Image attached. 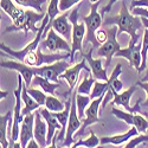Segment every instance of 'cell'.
I'll return each mask as SVG.
<instances>
[{
  "instance_id": "6da1fadb",
  "label": "cell",
  "mask_w": 148,
  "mask_h": 148,
  "mask_svg": "<svg viewBox=\"0 0 148 148\" xmlns=\"http://www.w3.org/2000/svg\"><path fill=\"white\" fill-rule=\"evenodd\" d=\"M102 25H116L117 26V34L121 33H128L130 36V39L136 42L139 40L138 31L142 26L141 18H138V16H134L132 12L128 11V7L125 1L121 3V10L119 14L115 17L106 18Z\"/></svg>"
},
{
  "instance_id": "7a4b0ae2",
  "label": "cell",
  "mask_w": 148,
  "mask_h": 148,
  "mask_svg": "<svg viewBox=\"0 0 148 148\" xmlns=\"http://www.w3.org/2000/svg\"><path fill=\"white\" fill-rule=\"evenodd\" d=\"M78 13L79 6L75 7L69 16V20L72 23V38H71V51H70V63L75 62V53L82 51V44L87 34V26L85 23L78 24Z\"/></svg>"
},
{
  "instance_id": "3957f363",
  "label": "cell",
  "mask_w": 148,
  "mask_h": 148,
  "mask_svg": "<svg viewBox=\"0 0 148 148\" xmlns=\"http://www.w3.org/2000/svg\"><path fill=\"white\" fill-rule=\"evenodd\" d=\"M50 23V17H49L47 14L45 16V18L42 20V25L39 27V31L37 32L36 37H34V39L27 44L25 47L23 49V50H19V51H16V50H12V49H10L8 46H6L4 43H1V45H0V49H1V53H5V55H8L10 57L12 58H16L17 60H23V58L25 57L27 53L30 52H33L36 50H38V47H39V44L42 42V38H43V36L45 33V29L47 26V24Z\"/></svg>"
},
{
  "instance_id": "277c9868",
  "label": "cell",
  "mask_w": 148,
  "mask_h": 148,
  "mask_svg": "<svg viewBox=\"0 0 148 148\" xmlns=\"http://www.w3.org/2000/svg\"><path fill=\"white\" fill-rule=\"evenodd\" d=\"M98 3L90 4V13L87 17H83V21L87 26V34H85V42H90L94 47H100L102 44L96 38V31L102 26V14L97 11Z\"/></svg>"
},
{
  "instance_id": "5b68a950",
  "label": "cell",
  "mask_w": 148,
  "mask_h": 148,
  "mask_svg": "<svg viewBox=\"0 0 148 148\" xmlns=\"http://www.w3.org/2000/svg\"><path fill=\"white\" fill-rule=\"evenodd\" d=\"M45 18V14L43 12H34V11H31V10H27L24 12V14L17 20L13 23V25L7 27L5 30L4 33H7V32H13V31H24L25 33L27 32H38L39 29L36 27V23H38L39 20H43Z\"/></svg>"
},
{
  "instance_id": "8992f818",
  "label": "cell",
  "mask_w": 148,
  "mask_h": 148,
  "mask_svg": "<svg viewBox=\"0 0 148 148\" xmlns=\"http://www.w3.org/2000/svg\"><path fill=\"white\" fill-rule=\"evenodd\" d=\"M23 84L24 79L21 75H18V88L14 90L16 96V106L13 110V120H12V129H11V143H14L19 140V134H20V126L24 120V116L21 114V91H23ZM12 146V145H11ZM10 146V147H11Z\"/></svg>"
},
{
  "instance_id": "52a82bcc",
  "label": "cell",
  "mask_w": 148,
  "mask_h": 148,
  "mask_svg": "<svg viewBox=\"0 0 148 148\" xmlns=\"http://www.w3.org/2000/svg\"><path fill=\"white\" fill-rule=\"evenodd\" d=\"M107 40L97 49V56L98 57H104L106 58V69L110 65L113 56L120 50V44L117 42V29L116 25L107 29Z\"/></svg>"
},
{
  "instance_id": "ba28073f",
  "label": "cell",
  "mask_w": 148,
  "mask_h": 148,
  "mask_svg": "<svg viewBox=\"0 0 148 148\" xmlns=\"http://www.w3.org/2000/svg\"><path fill=\"white\" fill-rule=\"evenodd\" d=\"M39 49L44 52H58V51H71V45L66 42V39L62 38L52 27L47 31L46 38L40 42Z\"/></svg>"
},
{
  "instance_id": "9c48e42d",
  "label": "cell",
  "mask_w": 148,
  "mask_h": 148,
  "mask_svg": "<svg viewBox=\"0 0 148 148\" xmlns=\"http://www.w3.org/2000/svg\"><path fill=\"white\" fill-rule=\"evenodd\" d=\"M69 65H70V62L68 63L64 59H60V60H57L51 64H46V65H42V66H33V70H34V75H40L51 82L60 83L58 79L62 73L68 68H70Z\"/></svg>"
},
{
  "instance_id": "30bf717a",
  "label": "cell",
  "mask_w": 148,
  "mask_h": 148,
  "mask_svg": "<svg viewBox=\"0 0 148 148\" xmlns=\"http://www.w3.org/2000/svg\"><path fill=\"white\" fill-rule=\"evenodd\" d=\"M81 117L78 116L77 112V104H76V94H73L71 98V109H70V116L66 126V133H65V139L62 147H71L73 143V134H75L81 127L82 122Z\"/></svg>"
},
{
  "instance_id": "8fae6325",
  "label": "cell",
  "mask_w": 148,
  "mask_h": 148,
  "mask_svg": "<svg viewBox=\"0 0 148 148\" xmlns=\"http://www.w3.org/2000/svg\"><path fill=\"white\" fill-rule=\"evenodd\" d=\"M112 114L115 117H117L119 120L126 122L127 125L136 127V129L140 133H145L148 130V121L136 113H130V112H127V110L123 112V110H120L117 108H113Z\"/></svg>"
},
{
  "instance_id": "7c38bea8",
  "label": "cell",
  "mask_w": 148,
  "mask_h": 148,
  "mask_svg": "<svg viewBox=\"0 0 148 148\" xmlns=\"http://www.w3.org/2000/svg\"><path fill=\"white\" fill-rule=\"evenodd\" d=\"M141 47H142V43H138L130 39L129 42V46L126 49H120V50L115 53L116 57H123L128 60V63L130 66L139 69L142 62V56H141Z\"/></svg>"
},
{
  "instance_id": "4fadbf2b",
  "label": "cell",
  "mask_w": 148,
  "mask_h": 148,
  "mask_svg": "<svg viewBox=\"0 0 148 148\" xmlns=\"http://www.w3.org/2000/svg\"><path fill=\"white\" fill-rule=\"evenodd\" d=\"M103 96H100L98 98H95V100H92L91 103L89 104V107L85 109V116L83 119L82 127L77 130V136H82V135L84 134V130L87 129L89 126L94 125V123L100 122L98 113H100V110H101V103L103 101Z\"/></svg>"
},
{
  "instance_id": "5bb4252c",
  "label": "cell",
  "mask_w": 148,
  "mask_h": 148,
  "mask_svg": "<svg viewBox=\"0 0 148 148\" xmlns=\"http://www.w3.org/2000/svg\"><path fill=\"white\" fill-rule=\"evenodd\" d=\"M1 68H6V69H10V70H14L17 71L18 73H20L23 79H24V83L27 88L31 87V83H32V79L34 77V70H33V66H30L23 62H16V60H3L1 64H0Z\"/></svg>"
},
{
  "instance_id": "9a60e30c",
  "label": "cell",
  "mask_w": 148,
  "mask_h": 148,
  "mask_svg": "<svg viewBox=\"0 0 148 148\" xmlns=\"http://www.w3.org/2000/svg\"><path fill=\"white\" fill-rule=\"evenodd\" d=\"M138 87H139L138 84H134V85H132L130 88L126 89L125 91H121L120 94L115 95L114 98H113V101H112L113 104H115V106H121V107L125 108L127 112H130V113H138V112H140V107H139L140 101H139L136 104H135L134 107H132V106L129 104L130 98H132L133 94L138 90Z\"/></svg>"
},
{
  "instance_id": "2e32d148",
  "label": "cell",
  "mask_w": 148,
  "mask_h": 148,
  "mask_svg": "<svg viewBox=\"0 0 148 148\" xmlns=\"http://www.w3.org/2000/svg\"><path fill=\"white\" fill-rule=\"evenodd\" d=\"M82 70H84V71H91V70H90V66L87 65V59H85V58H83V59L79 62V63H77L76 65H73L72 68H68V69L60 75L59 78L65 79V81L68 82V84H69V88H70V89H69V94H71L72 89L75 88V85H76V83H77V81H78L79 72H81Z\"/></svg>"
},
{
  "instance_id": "e0dca14e",
  "label": "cell",
  "mask_w": 148,
  "mask_h": 148,
  "mask_svg": "<svg viewBox=\"0 0 148 148\" xmlns=\"http://www.w3.org/2000/svg\"><path fill=\"white\" fill-rule=\"evenodd\" d=\"M32 138H34V114L31 113L24 116L20 126L19 142L21 143V147H26Z\"/></svg>"
},
{
  "instance_id": "ac0fdd59",
  "label": "cell",
  "mask_w": 148,
  "mask_h": 148,
  "mask_svg": "<svg viewBox=\"0 0 148 148\" xmlns=\"http://www.w3.org/2000/svg\"><path fill=\"white\" fill-rule=\"evenodd\" d=\"M51 23V27L66 40L72 38V23L68 19V13L56 17Z\"/></svg>"
},
{
  "instance_id": "d6986e66",
  "label": "cell",
  "mask_w": 148,
  "mask_h": 148,
  "mask_svg": "<svg viewBox=\"0 0 148 148\" xmlns=\"http://www.w3.org/2000/svg\"><path fill=\"white\" fill-rule=\"evenodd\" d=\"M94 46L88 51L87 55H84V58L87 59L88 64L90 66V70H91V73L92 76L95 77V79H98V81H108L109 77L107 75V70L103 68L102 65V59H95L92 58V52H94Z\"/></svg>"
},
{
  "instance_id": "ffe728a7",
  "label": "cell",
  "mask_w": 148,
  "mask_h": 148,
  "mask_svg": "<svg viewBox=\"0 0 148 148\" xmlns=\"http://www.w3.org/2000/svg\"><path fill=\"white\" fill-rule=\"evenodd\" d=\"M47 123L42 116L39 110H36L34 113V139L38 141L40 147L47 146Z\"/></svg>"
},
{
  "instance_id": "44dd1931",
  "label": "cell",
  "mask_w": 148,
  "mask_h": 148,
  "mask_svg": "<svg viewBox=\"0 0 148 148\" xmlns=\"http://www.w3.org/2000/svg\"><path fill=\"white\" fill-rule=\"evenodd\" d=\"M39 112H40L42 116L44 117V120L47 123V138H46V141H47V145H51L52 141H53V138L56 136L55 135L56 130H60L62 129V125L57 120V117L55 116V114L52 112H50L47 108H44V109L39 110Z\"/></svg>"
},
{
  "instance_id": "7402d4cb",
  "label": "cell",
  "mask_w": 148,
  "mask_h": 148,
  "mask_svg": "<svg viewBox=\"0 0 148 148\" xmlns=\"http://www.w3.org/2000/svg\"><path fill=\"white\" fill-rule=\"evenodd\" d=\"M139 133V130L136 129V127H132L127 133L125 134H120V135H113V136H102L101 138V146H104V145H115V146H120V145H123L126 143L127 141H129L132 138L136 136Z\"/></svg>"
},
{
  "instance_id": "603a6c76",
  "label": "cell",
  "mask_w": 148,
  "mask_h": 148,
  "mask_svg": "<svg viewBox=\"0 0 148 148\" xmlns=\"http://www.w3.org/2000/svg\"><path fill=\"white\" fill-rule=\"evenodd\" d=\"M21 100L24 102V108L21 110L23 116H25L27 114H31L32 112H36L39 107H42L38 102H37L34 98L29 94L27 91V87L25 85V83L23 84V91H21Z\"/></svg>"
},
{
  "instance_id": "cb8c5ba5",
  "label": "cell",
  "mask_w": 148,
  "mask_h": 148,
  "mask_svg": "<svg viewBox=\"0 0 148 148\" xmlns=\"http://www.w3.org/2000/svg\"><path fill=\"white\" fill-rule=\"evenodd\" d=\"M32 87H36V85H39L40 89L43 91H45L46 94H51L53 95L56 89L60 87V83H55V82H51L49 81L47 78L40 76V75H34L33 79H32V83H31Z\"/></svg>"
},
{
  "instance_id": "d4e9b609",
  "label": "cell",
  "mask_w": 148,
  "mask_h": 148,
  "mask_svg": "<svg viewBox=\"0 0 148 148\" xmlns=\"http://www.w3.org/2000/svg\"><path fill=\"white\" fill-rule=\"evenodd\" d=\"M0 5H1V10L12 19L13 23L17 21L24 14V12H25L20 7H18L16 4L12 3V0H1V1H0Z\"/></svg>"
},
{
  "instance_id": "484cf974",
  "label": "cell",
  "mask_w": 148,
  "mask_h": 148,
  "mask_svg": "<svg viewBox=\"0 0 148 148\" xmlns=\"http://www.w3.org/2000/svg\"><path fill=\"white\" fill-rule=\"evenodd\" d=\"M122 65L121 64H117L115 66V69L113 70L112 72V75H110L109 79H108V84H109V89L113 91L114 96L120 94L123 89V83L119 79V76L121 75V72H122Z\"/></svg>"
},
{
  "instance_id": "4316f807",
  "label": "cell",
  "mask_w": 148,
  "mask_h": 148,
  "mask_svg": "<svg viewBox=\"0 0 148 148\" xmlns=\"http://www.w3.org/2000/svg\"><path fill=\"white\" fill-rule=\"evenodd\" d=\"M11 112L6 113L5 115L0 116V145L3 148L10 147V142L7 141V136H6V129H7V123L12 122V117H11Z\"/></svg>"
},
{
  "instance_id": "83f0119b",
  "label": "cell",
  "mask_w": 148,
  "mask_h": 148,
  "mask_svg": "<svg viewBox=\"0 0 148 148\" xmlns=\"http://www.w3.org/2000/svg\"><path fill=\"white\" fill-rule=\"evenodd\" d=\"M94 83H95V77L92 76L91 71H85V76H84L82 83L78 85L77 92L83 94V95H90L92 87H94Z\"/></svg>"
},
{
  "instance_id": "f1b7e54d",
  "label": "cell",
  "mask_w": 148,
  "mask_h": 148,
  "mask_svg": "<svg viewBox=\"0 0 148 148\" xmlns=\"http://www.w3.org/2000/svg\"><path fill=\"white\" fill-rule=\"evenodd\" d=\"M91 97L90 95H83V94H78L76 92V104H77V112H78V116L83 120L85 116V109L89 107V104L91 103Z\"/></svg>"
},
{
  "instance_id": "f546056e",
  "label": "cell",
  "mask_w": 148,
  "mask_h": 148,
  "mask_svg": "<svg viewBox=\"0 0 148 148\" xmlns=\"http://www.w3.org/2000/svg\"><path fill=\"white\" fill-rule=\"evenodd\" d=\"M101 145V139H98L96 135L94 134V132H90V136L88 139H81L78 140L77 142L72 143L71 147L73 148H77V147H88V148H95V147H98Z\"/></svg>"
},
{
  "instance_id": "4dcf8cb0",
  "label": "cell",
  "mask_w": 148,
  "mask_h": 148,
  "mask_svg": "<svg viewBox=\"0 0 148 148\" xmlns=\"http://www.w3.org/2000/svg\"><path fill=\"white\" fill-rule=\"evenodd\" d=\"M45 107L52 113H58V112H62V110L65 108V104H63V102L59 101L53 95L47 94L46 101H45Z\"/></svg>"
},
{
  "instance_id": "1f68e13d",
  "label": "cell",
  "mask_w": 148,
  "mask_h": 148,
  "mask_svg": "<svg viewBox=\"0 0 148 148\" xmlns=\"http://www.w3.org/2000/svg\"><path fill=\"white\" fill-rule=\"evenodd\" d=\"M109 89V84H108V81H95L94 83V87H92V90H91V94H90V97L91 100H95V98H98L100 96H103L107 90Z\"/></svg>"
},
{
  "instance_id": "d6a6232c",
  "label": "cell",
  "mask_w": 148,
  "mask_h": 148,
  "mask_svg": "<svg viewBox=\"0 0 148 148\" xmlns=\"http://www.w3.org/2000/svg\"><path fill=\"white\" fill-rule=\"evenodd\" d=\"M147 53H148V29L145 30V34H143V39H142V47H141V56H142V62L141 65L138 69L139 73H142L146 68H147Z\"/></svg>"
},
{
  "instance_id": "836d02e7",
  "label": "cell",
  "mask_w": 148,
  "mask_h": 148,
  "mask_svg": "<svg viewBox=\"0 0 148 148\" xmlns=\"http://www.w3.org/2000/svg\"><path fill=\"white\" fill-rule=\"evenodd\" d=\"M14 1L20 7H30L36 10L37 12H43L42 6L46 0H14Z\"/></svg>"
},
{
  "instance_id": "e575fe53",
  "label": "cell",
  "mask_w": 148,
  "mask_h": 148,
  "mask_svg": "<svg viewBox=\"0 0 148 148\" xmlns=\"http://www.w3.org/2000/svg\"><path fill=\"white\" fill-rule=\"evenodd\" d=\"M27 91H29V94H30L40 106H45V101H46L45 91L39 90V89H34V88H31V87L27 88Z\"/></svg>"
},
{
  "instance_id": "d590c367",
  "label": "cell",
  "mask_w": 148,
  "mask_h": 148,
  "mask_svg": "<svg viewBox=\"0 0 148 148\" xmlns=\"http://www.w3.org/2000/svg\"><path fill=\"white\" fill-rule=\"evenodd\" d=\"M59 0H50L47 7V16L50 17V21H52L59 13Z\"/></svg>"
},
{
  "instance_id": "8d00e7d4",
  "label": "cell",
  "mask_w": 148,
  "mask_h": 148,
  "mask_svg": "<svg viewBox=\"0 0 148 148\" xmlns=\"http://www.w3.org/2000/svg\"><path fill=\"white\" fill-rule=\"evenodd\" d=\"M146 141H148V135H136V136L132 138L125 147L126 148H134V147H138L139 145L146 142Z\"/></svg>"
},
{
  "instance_id": "74e56055",
  "label": "cell",
  "mask_w": 148,
  "mask_h": 148,
  "mask_svg": "<svg viewBox=\"0 0 148 148\" xmlns=\"http://www.w3.org/2000/svg\"><path fill=\"white\" fill-rule=\"evenodd\" d=\"M82 0H59V10L62 12L68 11L69 8L73 7L75 5L79 4Z\"/></svg>"
},
{
  "instance_id": "f35d334b",
  "label": "cell",
  "mask_w": 148,
  "mask_h": 148,
  "mask_svg": "<svg viewBox=\"0 0 148 148\" xmlns=\"http://www.w3.org/2000/svg\"><path fill=\"white\" fill-rule=\"evenodd\" d=\"M132 13L138 17H145L148 19V10L146 7H134L132 8Z\"/></svg>"
},
{
  "instance_id": "ab89813d",
  "label": "cell",
  "mask_w": 148,
  "mask_h": 148,
  "mask_svg": "<svg viewBox=\"0 0 148 148\" xmlns=\"http://www.w3.org/2000/svg\"><path fill=\"white\" fill-rule=\"evenodd\" d=\"M107 37H108L107 30H97L96 31V38H97V40L100 42L101 44H103L107 40Z\"/></svg>"
},
{
  "instance_id": "60d3db41",
  "label": "cell",
  "mask_w": 148,
  "mask_h": 148,
  "mask_svg": "<svg viewBox=\"0 0 148 148\" xmlns=\"http://www.w3.org/2000/svg\"><path fill=\"white\" fill-rule=\"evenodd\" d=\"M138 85H139V87L140 88H142L146 92H147V100L142 103V107L143 108H146V107H148V82H142V81H139L138 83H136Z\"/></svg>"
},
{
  "instance_id": "b9f144b4",
  "label": "cell",
  "mask_w": 148,
  "mask_h": 148,
  "mask_svg": "<svg viewBox=\"0 0 148 148\" xmlns=\"http://www.w3.org/2000/svg\"><path fill=\"white\" fill-rule=\"evenodd\" d=\"M134 7H148V0H133L130 8Z\"/></svg>"
},
{
  "instance_id": "7bdbcfd3",
  "label": "cell",
  "mask_w": 148,
  "mask_h": 148,
  "mask_svg": "<svg viewBox=\"0 0 148 148\" xmlns=\"http://www.w3.org/2000/svg\"><path fill=\"white\" fill-rule=\"evenodd\" d=\"M116 1H119V0H109V1H108V4H107V6H104V7H103V10H102V12H101L102 17L106 14V12L108 13V12L110 11V8H112V6H113V5H114Z\"/></svg>"
},
{
  "instance_id": "ee69618b",
  "label": "cell",
  "mask_w": 148,
  "mask_h": 148,
  "mask_svg": "<svg viewBox=\"0 0 148 148\" xmlns=\"http://www.w3.org/2000/svg\"><path fill=\"white\" fill-rule=\"evenodd\" d=\"M26 147H27V148H38V147H40V146H39L38 141H37L34 138H32V139L29 141V143H27Z\"/></svg>"
},
{
  "instance_id": "f6af8a7d",
  "label": "cell",
  "mask_w": 148,
  "mask_h": 148,
  "mask_svg": "<svg viewBox=\"0 0 148 148\" xmlns=\"http://www.w3.org/2000/svg\"><path fill=\"white\" fill-rule=\"evenodd\" d=\"M140 81H142V82H148V63H147V68H146V73H145V76L141 77Z\"/></svg>"
},
{
  "instance_id": "bcb514c9",
  "label": "cell",
  "mask_w": 148,
  "mask_h": 148,
  "mask_svg": "<svg viewBox=\"0 0 148 148\" xmlns=\"http://www.w3.org/2000/svg\"><path fill=\"white\" fill-rule=\"evenodd\" d=\"M141 21H142V24L145 25V27H146V29H148V19H147V18H145V17H141Z\"/></svg>"
},
{
  "instance_id": "7dc6e473",
  "label": "cell",
  "mask_w": 148,
  "mask_h": 148,
  "mask_svg": "<svg viewBox=\"0 0 148 148\" xmlns=\"http://www.w3.org/2000/svg\"><path fill=\"white\" fill-rule=\"evenodd\" d=\"M90 4H96V3H100V0H89Z\"/></svg>"
},
{
  "instance_id": "c3c4849f",
  "label": "cell",
  "mask_w": 148,
  "mask_h": 148,
  "mask_svg": "<svg viewBox=\"0 0 148 148\" xmlns=\"http://www.w3.org/2000/svg\"><path fill=\"white\" fill-rule=\"evenodd\" d=\"M6 95H7V92H3V91H1V98H3V97H6Z\"/></svg>"
}]
</instances>
